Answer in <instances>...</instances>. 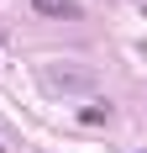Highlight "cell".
<instances>
[{
  "label": "cell",
  "instance_id": "cell-2",
  "mask_svg": "<svg viewBox=\"0 0 147 153\" xmlns=\"http://www.w3.org/2000/svg\"><path fill=\"white\" fill-rule=\"evenodd\" d=\"M32 5L53 21H79V0H32Z\"/></svg>",
  "mask_w": 147,
  "mask_h": 153
},
{
  "label": "cell",
  "instance_id": "cell-3",
  "mask_svg": "<svg viewBox=\"0 0 147 153\" xmlns=\"http://www.w3.org/2000/svg\"><path fill=\"white\" fill-rule=\"evenodd\" d=\"M105 116H110V111H105L100 100H95V106H84V111H79V122H84V127H89V122H105Z\"/></svg>",
  "mask_w": 147,
  "mask_h": 153
},
{
  "label": "cell",
  "instance_id": "cell-4",
  "mask_svg": "<svg viewBox=\"0 0 147 153\" xmlns=\"http://www.w3.org/2000/svg\"><path fill=\"white\" fill-rule=\"evenodd\" d=\"M0 153H11V132H5V127H0Z\"/></svg>",
  "mask_w": 147,
  "mask_h": 153
},
{
  "label": "cell",
  "instance_id": "cell-1",
  "mask_svg": "<svg viewBox=\"0 0 147 153\" xmlns=\"http://www.w3.org/2000/svg\"><path fill=\"white\" fill-rule=\"evenodd\" d=\"M100 85V74L89 63H74V58H58V63H42V90L47 95H89Z\"/></svg>",
  "mask_w": 147,
  "mask_h": 153
}]
</instances>
